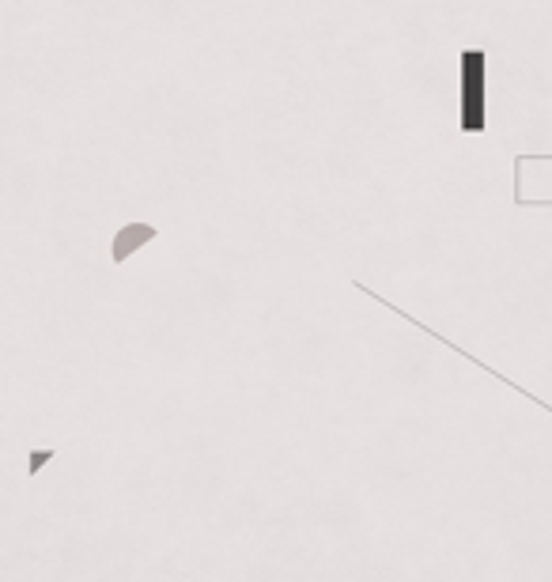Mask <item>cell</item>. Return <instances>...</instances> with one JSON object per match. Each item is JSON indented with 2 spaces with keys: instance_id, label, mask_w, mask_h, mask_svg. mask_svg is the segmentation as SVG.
Masks as SVG:
<instances>
[{
  "instance_id": "obj_1",
  "label": "cell",
  "mask_w": 552,
  "mask_h": 582,
  "mask_svg": "<svg viewBox=\"0 0 552 582\" xmlns=\"http://www.w3.org/2000/svg\"><path fill=\"white\" fill-rule=\"evenodd\" d=\"M462 133L481 137L488 129V53L469 46L462 50Z\"/></svg>"
},
{
  "instance_id": "obj_2",
  "label": "cell",
  "mask_w": 552,
  "mask_h": 582,
  "mask_svg": "<svg viewBox=\"0 0 552 582\" xmlns=\"http://www.w3.org/2000/svg\"><path fill=\"white\" fill-rule=\"evenodd\" d=\"M156 239H159L156 223H140V220L125 223V227L114 231V239H110V261H114V265H125L137 250H144L148 242H156Z\"/></svg>"
},
{
  "instance_id": "obj_3",
  "label": "cell",
  "mask_w": 552,
  "mask_h": 582,
  "mask_svg": "<svg viewBox=\"0 0 552 582\" xmlns=\"http://www.w3.org/2000/svg\"><path fill=\"white\" fill-rule=\"evenodd\" d=\"M53 458H57V450H31V454H27V477L38 480L42 477V469H46Z\"/></svg>"
}]
</instances>
